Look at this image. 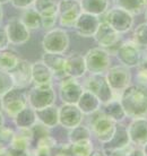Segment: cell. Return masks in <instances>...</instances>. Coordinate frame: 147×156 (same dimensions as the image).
<instances>
[{
    "label": "cell",
    "instance_id": "bcb514c9",
    "mask_svg": "<svg viewBox=\"0 0 147 156\" xmlns=\"http://www.w3.org/2000/svg\"><path fill=\"white\" fill-rule=\"evenodd\" d=\"M0 108H1V98H0Z\"/></svg>",
    "mask_w": 147,
    "mask_h": 156
},
{
    "label": "cell",
    "instance_id": "836d02e7",
    "mask_svg": "<svg viewBox=\"0 0 147 156\" xmlns=\"http://www.w3.org/2000/svg\"><path fill=\"white\" fill-rule=\"evenodd\" d=\"M12 88H14V82H13L10 73L6 70H0V98Z\"/></svg>",
    "mask_w": 147,
    "mask_h": 156
},
{
    "label": "cell",
    "instance_id": "d6986e66",
    "mask_svg": "<svg viewBox=\"0 0 147 156\" xmlns=\"http://www.w3.org/2000/svg\"><path fill=\"white\" fill-rule=\"evenodd\" d=\"M9 73L16 88L23 90L32 83V65L26 60H20L15 68Z\"/></svg>",
    "mask_w": 147,
    "mask_h": 156
},
{
    "label": "cell",
    "instance_id": "1f68e13d",
    "mask_svg": "<svg viewBox=\"0 0 147 156\" xmlns=\"http://www.w3.org/2000/svg\"><path fill=\"white\" fill-rule=\"evenodd\" d=\"M91 136H92V133L89 130L88 126L81 125V123L76 126V127H74V128L69 129V131H68V140H69V144L76 143V141L91 139Z\"/></svg>",
    "mask_w": 147,
    "mask_h": 156
},
{
    "label": "cell",
    "instance_id": "2e32d148",
    "mask_svg": "<svg viewBox=\"0 0 147 156\" xmlns=\"http://www.w3.org/2000/svg\"><path fill=\"white\" fill-rule=\"evenodd\" d=\"M85 114L81 111L77 104H67L63 103L59 108V125L63 128L71 129L81 125L84 120Z\"/></svg>",
    "mask_w": 147,
    "mask_h": 156
},
{
    "label": "cell",
    "instance_id": "7402d4cb",
    "mask_svg": "<svg viewBox=\"0 0 147 156\" xmlns=\"http://www.w3.org/2000/svg\"><path fill=\"white\" fill-rule=\"evenodd\" d=\"M42 59L43 62L51 69L54 77L61 78V79L66 77V74H65V60H66V57H63V55L45 52L43 55Z\"/></svg>",
    "mask_w": 147,
    "mask_h": 156
},
{
    "label": "cell",
    "instance_id": "d6a6232c",
    "mask_svg": "<svg viewBox=\"0 0 147 156\" xmlns=\"http://www.w3.org/2000/svg\"><path fill=\"white\" fill-rule=\"evenodd\" d=\"M114 4L132 15L140 14L144 10V8L146 7L145 0H114Z\"/></svg>",
    "mask_w": 147,
    "mask_h": 156
},
{
    "label": "cell",
    "instance_id": "603a6c76",
    "mask_svg": "<svg viewBox=\"0 0 147 156\" xmlns=\"http://www.w3.org/2000/svg\"><path fill=\"white\" fill-rule=\"evenodd\" d=\"M53 77L51 69L43 61H38L32 65V82L35 85L51 84Z\"/></svg>",
    "mask_w": 147,
    "mask_h": 156
},
{
    "label": "cell",
    "instance_id": "5b68a950",
    "mask_svg": "<svg viewBox=\"0 0 147 156\" xmlns=\"http://www.w3.org/2000/svg\"><path fill=\"white\" fill-rule=\"evenodd\" d=\"M42 47L48 53L63 55L69 48V36L62 28H51L43 37Z\"/></svg>",
    "mask_w": 147,
    "mask_h": 156
},
{
    "label": "cell",
    "instance_id": "ac0fdd59",
    "mask_svg": "<svg viewBox=\"0 0 147 156\" xmlns=\"http://www.w3.org/2000/svg\"><path fill=\"white\" fill-rule=\"evenodd\" d=\"M94 39L99 43V45H101V48L110 49V48L117 45V43H119L120 34L114 28L111 27L105 20H103L99 25V27L94 34Z\"/></svg>",
    "mask_w": 147,
    "mask_h": 156
},
{
    "label": "cell",
    "instance_id": "ee69618b",
    "mask_svg": "<svg viewBox=\"0 0 147 156\" xmlns=\"http://www.w3.org/2000/svg\"><path fill=\"white\" fill-rule=\"evenodd\" d=\"M8 2H10V0H0V5H5Z\"/></svg>",
    "mask_w": 147,
    "mask_h": 156
},
{
    "label": "cell",
    "instance_id": "8fae6325",
    "mask_svg": "<svg viewBox=\"0 0 147 156\" xmlns=\"http://www.w3.org/2000/svg\"><path fill=\"white\" fill-rule=\"evenodd\" d=\"M27 96L20 88H12L7 93L1 96V108L5 112L12 118H15L17 113L26 108Z\"/></svg>",
    "mask_w": 147,
    "mask_h": 156
},
{
    "label": "cell",
    "instance_id": "ba28073f",
    "mask_svg": "<svg viewBox=\"0 0 147 156\" xmlns=\"http://www.w3.org/2000/svg\"><path fill=\"white\" fill-rule=\"evenodd\" d=\"M104 20L114 28L119 34L126 33L132 27L134 24V15L122 8L116 6L112 9H109L105 12Z\"/></svg>",
    "mask_w": 147,
    "mask_h": 156
},
{
    "label": "cell",
    "instance_id": "e575fe53",
    "mask_svg": "<svg viewBox=\"0 0 147 156\" xmlns=\"http://www.w3.org/2000/svg\"><path fill=\"white\" fill-rule=\"evenodd\" d=\"M134 42L139 47L147 48V23L140 24L134 32Z\"/></svg>",
    "mask_w": 147,
    "mask_h": 156
},
{
    "label": "cell",
    "instance_id": "60d3db41",
    "mask_svg": "<svg viewBox=\"0 0 147 156\" xmlns=\"http://www.w3.org/2000/svg\"><path fill=\"white\" fill-rule=\"evenodd\" d=\"M2 18H4V12H2V7H1V5H0V24L2 22Z\"/></svg>",
    "mask_w": 147,
    "mask_h": 156
},
{
    "label": "cell",
    "instance_id": "74e56055",
    "mask_svg": "<svg viewBox=\"0 0 147 156\" xmlns=\"http://www.w3.org/2000/svg\"><path fill=\"white\" fill-rule=\"evenodd\" d=\"M8 44H9V40H8L6 30H5V27L0 26V50L7 49Z\"/></svg>",
    "mask_w": 147,
    "mask_h": 156
},
{
    "label": "cell",
    "instance_id": "4fadbf2b",
    "mask_svg": "<svg viewBox=\"0 0 147 156\" xmlns=\"http://www.w3.org/2000/svg\"><path fill=\"white\" fill-rule=\"evenodd\" d=\"M33 7L40 12L42 27L51 30L58 20V1L57 0H35Z\"/></svg>",
    "mask_w": 147,
    "mask_h": 156
},
{
    "label": "cell",
    "instance_id": "9a60e30c",
    "mask_svg": "<svg viewBox=\"0 0 147 156\" xmlns=\"http://www.w3.org/2000/svg\"><path fill=\"white\" fill-rule=\"evenodd\" d=\"M9 43L14 45H22L30 40L31 33L30 30L20 22V18H12L5 25Z\"/></svg>",
    "mask_w": 147,
    "mask_h": 156
},
{
    "label": "cell",
    "instance_id": "7bdbcfd3",
    "mask_svg": "<svg viewBox=\"0 0 147 156\" xmlns=\"http://www.w3.org/2000/svg\"><path fill=\"white\" fill-rule=\"evenodd\" d=\"M2 125H4V117H2V114L0 113V128L2 127Z\"/></svg>",
    "mask_w": 147,
    "mask_h": 156
},
{
    "label": "cell",
    "instance_id": "f546056e",
    "mask_svg": "<svg viewBox=\"0 0 147 156\" xmlns=\"http://www.w3.org/2000/svg\"><path fill=\"white\" fill-rule=\"evenodd\" d=\"M36 114H35V110L32 108H24L20 113H17L15 117L16 126L18 128H27L30 129L31 127L35 125L36 122Z\"/></svg>",
    "mask_w": 147,
    "mask_h": 156
},
{
    "label": "cell",
    "instance_id": "ab89813d",
    "mask_svg": "<svg viewBox=\"0 0 147 156\" xmlns=\"http://www.w3.org/2000/svg\"><path fill=\"white\" fill-rule=\"evenodd\" d=\"M88 156H106V154L102 149H93Z\"/></svg>",
    "mask_w": 147,
    "mask_h": 156
},
{
    "label": "cell",
    "instance_id": "52a82bcc",
    "mask_svg": "<svg viewBox=\"0 0 147 156\" xmlns=\"http://www.w3.org/2000/svg\"><path fill=\"white\" fill-rule=\"evenodd\" d=\"M83 12L79 0L58 1V18L62 27H74Z\"/></svg>",
    "mask_w": 147,
    "mask_h": 156
},
{
    "label": "cell",
    "instance_id": "9c48e42d",
    "mask_svg": "<svg viewBox=\"0 0 147 156\" xmlns=\"http://www.w3.org/2000/svg\"><path fill=\"white\" fill-rule=\"evenodd\" d=\"M105 78L114 93H121L130 85L131 73L128 67L124 66V65H118V66L109 68Z\"/></svg>",
    "mask_w": 147,
    "mask_h": 156
},
{
    "label": "cell",
    "instance_id": "7a4b0ae2",
    "mask_svg": "<svg viewBox=\"0 0 147 156\" xmlns=\"http://www.w3.org/2000/svg\"><path fill=\"white\" fill-rule=\"evenodd\" d=\"M88 117V128L92 135L101 143L108 141L114 133L116 122L105 115L102 110H97Z\"/></svg>",
    "mask_w": 147,
    "mask_h": 156
},
{
    "label": "cell",
    "instance_id": "f6af8a7d",
    "mask_svg": "<svg viewBox=\"0 0 147 156\" xmlns=\"http://www.w3.org/2000/svg\"><path fill=\"white\" fill-rule=\"evenodd\" d=\"M145 20H146V23H147V9L145 10Z\"/></svg>",
    "mask_w": 147,
    "mask_h": 156
},
{
    "label": "cell",
    "instance_id": "8992f818",
    "mask_svg": "<svg viewBox=\"0 0 147 156\" xmlns=\"http://www.w3.org/2000/svg\"><path fill=\"white\" fill-rule=\"evenodd\" d=\"M56 101V92L51 84L35 85L27 94V102L32 109L39 110L52 105Z\"/></svg>",
    "mask_w": 147,
    "mask_h": 156
},
{
    "label": "cell",
    "instance_id": "f35d334b",
    "mask_svg": "<svg viewBox=\"0 0 147 156\" xmlns=\"http://www.w3.org/2000/svg\"><path fill=\"white\" fill-rule=\"evenodd\" d=\"M124 156H145V154L142 148H135V147L129 146Z\"/></svg>",
    "mask_w": 147,
    "mask_h": 156
},
{
    "label": "cell",
    "instance_id": "5bb4252c",
    "mask_svg": "<svg viewBox=\"0 0 147 156\" xmlns=\"http://www.w3.org/2000/svg\"><path fill=\"white\" fill-rule=\"evenodd\" d=\"M129 145H130V139L127 128L124 125H121V122H118L111 138L108 141L102 143V151L108 155L112 152L126 148Z\"/></svg>",
    "mask_w": 147,
    "mask_h": 156
},
{
    "label": "cell",
    "instance_id": "83f0119b",
    "mask_svg": "<svg viewBox=\"0 0 147 156\" xmlns=\"http://www.w3.org/2000/svg\"><path fill=\"white\" fill-rule=\"evenodd\" d=\"M83 12L100 16L106 12L109 7V0H79Z\"/></svg>",
    "mask_w": 147,
    "mask_h": 156
},
{
    "label": "cell",
    "instance_id": "44dd1931",
    "mask_svg": "<svg viewBox=\"0 0 147 156\" xmlns=\"http://www.w3.org/2000/svg\"><path fill=\"white\" fill-rule=\"evenodd\" d=\"M86 65L84 57L78 53L66 57L65 60V74L66 77L73 78H81L86 74Z\"/></svg>",
    "mask_w": 147,
    "mask_h": 156
},
{
    "label": "cell",
    "instance_id": "7dc6e473",
    "mask_svg": "<svg viewBox=\"0 0 147 156\" xmlns=\"http://www.w3.org/2000/svg\"><path fill=\"white\" fill-rule=\"evenodd\" d=\"M143 59H147V55H146V57H144V58Z\"/></svg>",
    "mask_w": 147,
    "mask_h": 156
},
{
    "label": "cell",
    "instance_id": "4dcf8cb0",
    "mask_svg": "<svg viewBox=\"0 0 147 156\" xmlns=\"http://www.w3.org/2000/svg\"><path fill=\"white\" fill-rule=\"evenodd\" d=\"M20 61L18 55L12 50H0V70L10 71Z\"/></svg>",
    "mask_w": 147,
    "mask_h": 156
},
{
    "label": "cell",
    "instance_id": "3957f363",
    "mask_svg": "<svg viewBox=\"0 0 147 156\" xmlns=\"http://www.w3.org/2000/svg\"><path fill=\"white\" fill-rule=\"evenodd\" d=\"M83 87L85 90L93 93L100 100L102 104L108 103L111 100L116 98V93L110 87L103 74H92L85 79Z\"/></svg>",
    "mask_w": 147,
    "mask_h": 156
},
{
    "label": "cell",
    "instance_id": "6da1fadb",
    "mask_svg": "<svg viewBox=\"0 0 147 156\" xmlns=\"http://www.w3.org/2000/svg\"><path fill=\"white\" fill-rule=\"evenodd\" d=\"M126 117L140 118L147 115V86L129 85L119 96Z\"/></svg>",
    "mask_w": 147,
    "mask_h": 156
},
{
    "label": "cell",
    "instance_id": "d4e9b609",
    "mask_svg": "<svg viewBox=\"0 0 147 156\" xmlns=\"http://www.w3.org/2000/svg\"><path fill=\"white\" fill-rule=\"evenodd\" d=\"M101 104H102L101 101L93 93H91V92L85 90H84L81 96L79 98V100L77 102L78 108L81 109V111L85 115H89V114L94 113L97 110H100Z\"/></svg>",
    "mask_w": 147,
    "mask_h": 156
},
{
    "label": "cell",
    "instance_id": "d590c367",
    "mask_svg": "<svg viewBox=\"0 0 147 156\" xmlns=\"http://www.w3.org/2000/svg\"><path fill=\"white\" fill-rule=\"evenodd\" d=\"M137 82L140 85L147 86V59H143V61L137 66Z\"/></svg>",
    "mask_w": 147,
    "mask_h": 156
},
{
    "label": "cell",
    "instance_id": "7c38bea8",
    "mask_svg": "<svg viewBox=\"0 0 147 156\" xmlns=\"http://www.w3.org/2000/svg\"><path fill=\"white\" fill-rule=\"evenodd\" d=\"M84 92V87L77 78L65 77L59 84V96L62 103L77 104L78 100Z\"/></svg>",
    "mask_w": 147,
    "mask_h": 156
},
{
    "label": "cell",
    "instance_id": "484cf974",
    "mask_svg": "<svg viewBox=\"0 0 147 156\" xmlns=\"http://www.w3.org/2000/svg\"><path fill=\"white\" fill-rule=\"evenodd\" d=\"M105 115H108L111 120H113L116 123L118 122H122L126 118V113L124 111V108L121 105L119 98H113L108 103H104L103 110Z\"/></svg>",
    "mask_w": 147,
    "mask_h": 156
},
{
    "label": "cell",
    "instance_id": "b9f144b4",
    "mask_svg": "<svg viewBox=\"0 0 147 156\" xmlns=\"http://www.w3.org/2000/svg\"><path fill=\"white\" fill-rule=\"evenodd\" d=\"M142 147H143V152H144V154H145V156H147V143L145 145H143V146H142Z\"/></svg>",
    "mask_w": 147,
    "mask_h": 156
},
{
    "label": "cell",
    "instance_id": "cb8c5ba5",
    "mask_svg": "<svg viewBox=\"0 0 147 156\" xmlns=\"http://www.w3.org/2000/svg\"><path fill=\"white\" fill-rule=\"evenodd\" d=\"M36 120L40 121V123L44 127H56L59 125V108L54 106L53 104L45 106L43 109L35 110Z\"/></svg>",
    "mask_w": 147,
    "mask_h": 156
},
{
    "label": "cell",
    "instance_id": "4316f807",
    "mask_svg": "<svg viewBox=\"0 0 147 156\" xmlns=\"http://www.w3.org/2000/svg\"><path fill=\"white\" fill-rule=\"evenodd\" d=\"M20 20L30 31L39 30L40 27H42L41 15H40V12H38L34 7L26 8V9L22 12Z\"/></svg>",
    "mask_w": 147,
    "mask_h": 156
},
{
    "label": "cell",
    "instance_id": "277c9868",
    "mask_svg": "<svg viewBox=\"0 0 147 156\" xmlns=\"http://www.w3.org/2000/svg\"><path fill=\"white\" fill-rule=\"evenodd\" d=\"M86 70L91 74H104L111 65L109 51L104 48H93L84 55Z\"/></svg>",
    "mask_w": 147,
    "mask_h": 156
},
{
    "label": "cell",
    "instance_id": "8d00e7d4",
    "mask_svg": "<svg viewBox=\"0 0 147 156\" xmlns=\"http://www.w3.org/2000/svg\"><path fill=\"white\" fill-rule=\"evenodd\" d=\"M35 0H10V4L15 8L20 9H26V8L33 7Z\"/></svg>",
    "mask_w": 147,
    "mask_h": 156
},
{
    "label": "cell",
    "instance_id": "e0dca14e",
    "mask_svg": "<svg viewBox=\"0 0 147 156\" xmlns=\"http://www.w3.org/2000/svg\"><path fill=\"white\" fill-rule=\"evenodd\" d=\"M130 144L143 146L147 143V118H134L127 127Z\"/></svg>",
    "mask_w": 147,
    "mask_h": 156
},
{
    "label": "cell",
    "instance_id": "ffe728a7",
    "mask_svg": "<svg viewBox=\"0 0 147 156\" xmlns=\"http://www.w3.org/2000/svg\"><path fill=\"white\" fill-rule=\"evenodd\" d=\"M100 23V16L92 15L88 12H81L74 27L79 35L88 37L94 36Z\"/></svg>",
    "mask_w": 147,
    "mask_h": 156
},
{
    "label": "cell",
    "instance_id": "30bf717a",
    "mask_svg": "<svg viewBox=\"0 0 147 156\" xmlns=\"http://www.w3.org/2000/svg\"><path fill=\"white\" fill-rule=\"evenodd\" d=\"M116 57L121 65L128 68L137 67L143 61V53L139 49V45L136 44L134 41L121 43L116 51Z\"/></svg>",
    "mask_w": 147,
    "mask_h": 156
},
{
    "label": "cell",
    "instance_id": "f1b7e54d",
    "mask_svg": "<svg viewBox=\"0 0 147 156\" xmlns=\"http://www.w3.org/2000/svg\"><path fill=\"white\" fill-rule=\"evenodd\" d=\"M94 149L93 143L91 139L76 141L67 147V155L68 156H88Z\"/></svg>",
    "mask_w": 147,
    "mask_h": 156
},
{
    "label": "cell",
    "instance_id": "c3c4849f",
    "mask_svg": "<svg viewBox=\"0 0 147 156\" xmlns=\"http://www.w3.org/2000/svg\"><path fill=\"white\" fill-rule=\"evenodd\" d=\"M145 4H146V6H147V0H145Z\"/></svg>",
    "mask_w": 147,
    "mask_h": 156
}]
</instances>
